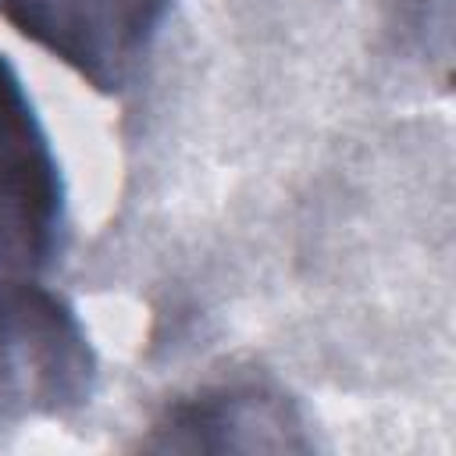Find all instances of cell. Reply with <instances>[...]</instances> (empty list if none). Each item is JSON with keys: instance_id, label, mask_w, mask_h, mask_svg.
I'll use <instances>...</instances> for the list:
<instances>
[{"instance_id": "cell-2", "label": "cell", "mask_w": 456, "mask_h": 456, "mask_svg": "<svg viewBox=\"0 0 456 456\" xmlns=\"http://www.w3.org/2000/svg\"><path fill=\"white\" fill-rule=\"evenodd\" d=\"M171 0H0V18L96 93H121L150 57Z\"/></svg>"}, {"instance_id": "cell-1", "label": "cell", "mask_w": 456, "mask_h": 456, "mask_svg": "<svg viewBox=\"0 0 456 456\" xmlns=\"http://www.w3.org/2000/svg\"><path fill=\"white\" fill-rule=\"evenodd\" d=\"M61 242V164L21 75L0 53V378L78 328L75 310L46 289Z\"/></svg>"}, {"instance_id": "cell-3", "label": "cell", "mask_w": 456, "mask_h": 456, "mask_svg": "<svg viewBox=\"0 0 456 456\" xmlns=\"http://www.w3.org/2000/svg\"><path fill=\"white\" fill-rule=\"evenodd\" d=\"M157 452H310L299 403L267 378H221L175 395L139 438Z\"/></svg>"}]
</instances>
